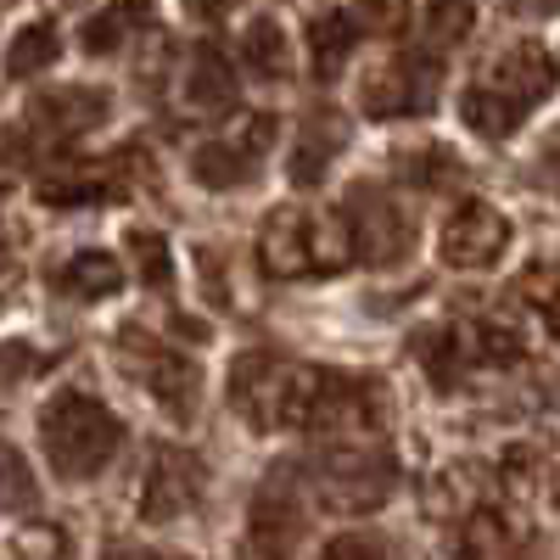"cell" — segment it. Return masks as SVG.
Instances as JSON below:
<instances>
[{"instance_id": "obj_26", "label": "cell", "mask_w": 560, "mask_h": 560, "mask_svg": "<svg viewBox=\"0 0 560 560\" xmlns=\"http://www.w3.org/2000/svg\"><path fill=\"white\" fill-rule=\"evenodd\" d=\"M427 28L438 45H454L477 28V0H427Z\"/></svg>"}, {"instance_id": "obj_27", "label": "cell", "mask_w": 560, "mask_h": 560, "mask_svg": "<svg viewBox=\"0 0 560 560\" xmlns=\"http://www.w3.org/2000/svg\"><path fill=\"white\" fill-rule=\"evenodd\" d=\"M129 247L140 258V280H147V287H168L174 264H168V242L158 236V230H129Z\"/></svg>"}, {"instance_id": "obj_9", "label": "cell", "mask_w": 560, "mask_h": 560, "mask_svg": "<svg viewBox=\"0 0 560 560\" xmlns=\"http://www.w3.org/2000/svg\"><path fill=\"white\" fill-rule=\"evenodd\" d=\"M504 247H510V224L493 202L471 197V202H459L454 219L443 224V258L454 269H488V264L504 258Z\"/></svg>"}, {"instance_id": "obj_19", "label": "cell", "mask_w": 560, "mask_h": 560, "mask_svg": "<svg viewBox=\"0 0 560 560\" xmlns=\"http://www.w3.org/2000/svg\"><path fill=\"white\" fill-rule=\"evenodd\" d=\"M353 39H359V23H353V12H319V18L308 23V51H314V73H319V79H331V73H337V68L348 62Z\"/></svg>"}, {"instance_id": "obj_29", "label": "cell", "mask_w": 560, "mask_h": 560, "mask_svg": "<svg viewBox=\"0 0 560 560\" xmlns=\"http://www.w3.org/2000/svg\"><path fill=\"white\" fill-rule=\"evenodd\" d=\"M319 560H387V544L370 538V533H342V538L325 544Z\"/></svg>"}, {"instance_id": "obj_32", "label": "cell", "mask_w": 560, "mask_h": 560, "mask_svg": "<svg viewBox=\"0 0 560 560\" xmlns=\"http://www.w3.org/2000/svg\"><path fill=\"white\" fill-rule=\"evenodd\" d=\"M230 7H236V0H185V12H191L197 23H219Z\"/></svg>"}, {"instance_id": "obj_22", "label": "cell", "mask_w": 560, "mask_h": 560, "mask_svg": "<svg viewBox=\"0 0 560 560\" xmlns=\"http://www.w3.org/2000/svg\"><path fill=\"white\" fill-rule=\"evenodd\" d=\"M39 510V482L18 443H0V516H34Z\"/></svg>"}, {"instance_id": "obj_33", "label": "cell", "mask_w": 560, "mask_h": 560, "mask_svg": "<svg viewBox=\"0 0 560 560\" xmlns=\"http://www.w3.org/2000/svg\"><path fill=\"white\" fill-rule=\"evenodd\" d=\"M516 12H527V18H555L560 0H516Z\"/></svg>"}, {"instance_id": "obj_36", "label": "cell", "mask_w": 560, "mask_h": 560, "mask_svg": "<svg viewBox=\"0 0 560 560\" xmlns=\"http://www.w3.org/2000/svg\"><path fill=\"white\" fill-rule=\"evenodd\" d=\"M555 499H560V477H555Z\"/></svg>"}, {"instance_id": "obj_37", "label": "cell", "mask_w": 560, "mask_h": 560, "mask_svg": "<svg viewBox=\"0 0 560 560\" xmlns=\"http://www.w3.org/2000/svg\"><path fill=\"white\" fill-rule=\"evenodd\" d=\"M555 68H560V62H555Z\"/></svg>"}, {"instance_id": "obj_12", "label": "cell", "mask_w": 560, "mask_h": 560, "mask_svg": "<svg viewBox=\"0 0 560 560\" xmlns=\"http://www.w3.org/2000/svg\"><path fill=\"white\" fill-rule=\"evenodd\" d=\"M342 140H348V129H342V118H337V113H331V118L314 113V118L303 124L298 147H292V179L303 185V191H308V185H319V174L331 168V158L342 152Z\"/></svg>"}, {"instance_id": "obj_6", "label": "cell", "mask_w": 560, "mask_h": 560, "mask_svg": "<svg viewBox=\"0 0 560 560\" xmlns=\"http://www.w3.org/2000/svg\"><path fill=\"white\" fill-rule=\"evenodd\" d=\"M359 107L370 118H415L438 107V62L432 57H398L359 84Z\"/></svg>"}, {"instance_id": "obj_35", "label": "cell", "mask_w": 560, "mask_h": 560, "mask_svg": "<svg viewBox=\"0 0 560 560\" xmlns=\"http://www.w3.org/2000/svg\"><path fill=\"white\" fill-rule=\"evenodd\" d=\"M549 325H555V337H560V308H549Z\"/></svg>"}, {"instance_id": "obj_30", "label": "cell", "mask_w": 560, "mask_h": 560, "mask_svg": "<svg viewBox=\"0 0 560 560\" xmlns=\"http://www.w3.org/2000/svg\"><path fill=\"white\" fill-rule=\"evenodd\" d=\"M34 370H39V353L28 342H0V393L18 387L23 376H34Z\"/></svg>"}, {"instance_id": "obj_8", "label": "cell", "mask_w": 560, "mask_h": 560, "mask_svg": "<svg viewBox=\"0 0 560 560\" xmlns=\"http://www.w3.org/2000/svg\"><path fill=\"white\" fill-rule=\"evenodd\" d=\"M308 533V516H303V504L292 493V482H269L258 488L253 510H247V544L258 560H298V544Z\"/></svg>"}, {"instance_id": "obj_11", "label": "cell", "mask_w": 560, "mask_h": 560, "mask_svg": "<svg viewBox=\"0 0 560 560\" xmlns=\"http://www.w3.org/2000/svg\"><path fill=\"white\" fill-rule=\"evenodd\" d=\"M107 90H90V84H62V90H45V96L28 107V124L45 140H73L84 129H96L107 118Z\"/></svg>"}, {"instance_id": "obj_4", "label": "cell", "mask_w": 560, "mask_h": 560, "mask_svg": "<svg viewBox=\"0 0 560 560\" xmlns=\"http://www.w3.org/2000/svg\"><path fill=\"white\" fill-rule=\"evenodd\" d=\"M118 353L140 376V387H147L174 420L197 415V404H202V370L185 359L179 348H168V342H158V337H147V331H135V325H129V331L118 337Z\"/></svg>"}, {"instance_id": "obj_3", "label": "cell", "mask_w": 560, "mask_h": 560, "mask_svg": "<svg viewBox=\"0 0 560 560\" xmlns=\"http://www.w3.org/2000/svg\"><path fill=\"white\" fill-rule=\"evenodd\" d=\"M555 73L560 68L538 51V45H510V51H499L488 62V73L459 96V118L482 140H504L555 90Z\"/></svg>"}, {"instance_id": "obj_31", "label": "cell", "mask_w": 560, "mask_h": 560, "mask_svg": "<svg viewBox=\"0 0 560 560\" xmlns=\"http://www.w3.org/2000/svg\"><path fill=\"white\" fill-rule=\"evenodd\" d=\"M275 135H280V118L253 113V118L242 124V135H236V147H242L247 158H258V152H269V147H275Z\"/></svg>"}, {"instance_id": "obj_23", "label": "cell", "mask_w": 560, "mask_h": 560, "mask_svg": "<svg viewBox=\"0 0 560 560\" xmlns=\"http://www.w3.org/2000/svg\"><path fill=\"white\" fill-rule=\"evenodd\" d=\"M459 342H465V353L482 359V364H516L522 359V331H516V325H504V319L459 325Z\"/></svg>"}, {"instance_id": "obj_28", "label": "cell", "mask_w": 560, "mask_h": 560, "mask_svg": "<svg viewBox=\"0 0 560 560\" xmlns=\"http://www.w3.org/2000/svg\"><path fill=\"white\" fill-rule=\"evenodd\" d=\"M353 23L364 34H404L409 28V0H353Z\"/></svg>"}, {"instance_id": "obj_20", "label": "cell", "mask_w": 560, "mask_h": 560, "mask_svg": "<svg viewBox=\"0 0 560 560\" xmlns=\"http://www.w3.org/2000/svg\"><path fill=\"white\" fill-rule=\"evenodd\" d=\"M62 57V34H57V23H28V28H18V39H12V51H7V73L12 79H34V73H45Z\"/></svg>"}, {"instance_id": "obj_13", "label": "cell", "mask_w": 560, "mask_h": 560, "mask_svg": "<svg viewBox=\"0 0 560 560\" xmlns=\"http://www.w3.org/2000/svg\"><path fill=\"white\" fill-rule=\"evenodd\" d=\"M57 287H62L68 298H79V303H102V298H113V292L124 287V264H118L113 253H102V247H84V253H73V258L62 264Z\"/></svg>"}, {"instance_id": "obj_17", "label": "cell", "mask_w": 560, "mask_h": 560, "mask_svg": "<svg viewBox=\"0 0 560 560\" xmlns=\"http://www.w3.org/2000/svg\"><path fill=\"white\" fill-rule=\"evenodd\" d=\"M242 68L253 79H292V39L287 28H280L275 18H258L247 34H242Z\"/></svg>"}, {"instance_id": "obj_24", "label": "cell", "mask_w": 560, "mask_h": 560, "mask_svg": "<svg viewBox=\"0 0 560 560\" xmlns=\"http://www.w3.org/2000/svg\"><path fill=\"white\" fill-rule=\"evenodd\" d=\"M247 152L236 147V140H208V147L191 152V174L202 185H213V191H230V185H242L247 179Z\"/></svg>"}, {"instance_id": "obj_10", "label": "cell", "mask_w": 560, "mask_h": 560, "mask_svg": "<svg viewBox=\"0 0 560 560\" xmlns=\"http://www.w3.org/2000/svg\"><path fill=\"white\" fill-rule=\"evenodd\" d=\"M353 208L359 213H348V219H353L359 253H370V264H398L409 253V236H415L409 213H398L387 197L370 191V185H359V191H353Z\"/></svg>"}, {"instance_id": "obj_1", "label": "cell", "mask_w": 560, "mask_h": 560, "mask_svg": "<svg viewBox=\"0 0 560 560\" xmlns=\"http://www.w3.org/2000/svg\"><path fill=\"white\" fill-rule=\"evenodd\" d=\"M39 443H45V459L57 465V477L90 482L124 448V420L84 387H68L39 409Z\"/></svg>"}, {"instance_id": "obj_21", "label": "cell", "mask_w": 560, "mask_h": 560, "mask_svg": "<svg viewBox=\"0 0 560 560\" xmlns=\"http://www.w3.org/2000/svg\"><path fill=\"white\" fill-rule=\"evenodd\" d=\"M510 538H516V527H510L499 510H471V516L459 522V538H454V555H465V560H499L504 549H510Z\"/></svg>"}, {"instance_id": "obj_34", "label": "cell", "mask_w": 560, "mask_h": 560, "mask_svg": "<svg viewBox=\"0 0 560 560\" xmlns=\"http://www.w3.org/2000/svg\"><path fill=\"white\" fill-rule=\"evenodd\" d=\"M107 560H174V555H152V549H107Z\"/></svg>"}, {"instance_id": "obj_18", "label": "cell", "mask_w": 560, "mask_h": 560, "mask_svg": "<svg viewBox=\"0 0 560 560\" xmlns=\"http://www.w3.org/2000/svg\"><path fill=\"white\" fill-rule=\"evenodd\" d=\"M185 102H191L197 113H224L230 102H236V73H230V62L213 51V45H202V51L191 57V73H185Z\"/></svg>"}, {"instance_id": "obj_16", "label": "cell", "mask_w": 560, "mask_h": 560, "mask_svg": "<svg viewBox=\"0 0 560 560\" xmlns=\"http://www.w3.org/2000/svg\"><path fill=\"white\" fill-rule=\"evenodd\" d=\"M152 7L147 0H113L107 12H96L84 23V51L90 57H107V51H118V45L129 39V34H152Z\"/></svg>"}, {"instance_id": "obj_2", "label": "cell", "mask_w": 560, "mask_h": 560, "mask_svg": "<svg viewBox=\"0 0 560 560\" xmlns=\"http://www.w3.org/2000/svg\"><path fill=\"white\" fill-rule=\"evenodd\" d=\"M359 253L348 213H308V208H275L258 230V258L275 280H308L337 275Z\"/></svg>"}, {"instance_id": "obj_14", "label": "cell", "mask_w": 560, "mask_h": 560, "mask_svg": "<svg viewBox=\"0 0 560 560\" xmlns=\"http://www.w3.org/2000/svg\"><path fill=\"white\" fill-rule=\"evenodd\" d=\"M415 364L432 376V387L438 393H448V387H459V376H465V364H471V353H465V342H459V331L454 325H427V331H415Z\"/></svg>"}, {"instance_id": "obj_7", "label": "cell", "mask_w": 560, "mask_h": 560, "mask_svg": "<svg viewBox=\"0 0 560 560\" xmlns=\"http://www.w3.org/2000/svg\"><path fill=\"white\" fill-rule=\"evenodd\" d=\"M202 488H208V471L191 448H174L163 443L147 465V482H140V522H174L185 516L191 504H202Z\"/></svg>"}, {"instance_id": "obj_25", "label": "cell", "mask_w": 560, "mask_h": 560, "mask_svg": "<svg viewBox=\"0 0 560 560\" xmlns=\"http://www.w3.org/2000/svg\"><path fill=\"white\" fill-rule=\"evenodd\" d=\"M454 152L448 147H415V152H398V174L409 185H420V191H443V185H454Z\"/></svg>"}, {"instance_id": "obj_15", "label": "cell", "mask_w": 560, "mask_h": 560, "mask_svg": "<svg viewBox=\"0 0 560 560\" xmlns=\"http://www.w3.org/2000/svg\"><path fill=\"white\" fill-rule=\"evenodd\" d=\"M124 185H118V174L107 168V163H79V168H68V174H57V179H39V202H51V208H79V202H107V197H118Z\"/></svg>"}, {"instance_id": "obj_5", "label": "cell", "mask_w": 560, "mask_h": 560, "mask_svg": "<svg viewBox=\"0 0 560 560\" xmlns=\"http://www.w3.org/2000/svg\"><path fill=\"white\" fill-rule=\"evenodd\" d=\"M314 488L331 510H376L393 493V459L376 448H337L331 459L314 465Z\"/></svg>"}]
</instances>
